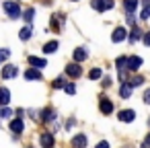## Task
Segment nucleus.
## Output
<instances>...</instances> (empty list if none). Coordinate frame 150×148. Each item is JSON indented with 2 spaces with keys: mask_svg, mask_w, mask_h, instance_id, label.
Here are the masks:
<instances>
[{
  "mask_svg": "<svg viewBox=\"0 0 150 148\" xmlns=\"http://www.w3.org/2000/svg\"><path fill=\"white\" fill-rule=\"evenodd\" d=\"M17 74H19L17 66H4L2 68V78H15Z\"/></svg>",
  "mask_w": 150,
  "mask_h": 148,
  "instance_id": "10",
  "label": "nucleus"
},
{
  "mask_svg": "<svg viewBox=\"0 0 150 148\" xmlns=\"http://www.w3.org/2000/svg\"><path fill=\"white\" fill-rule=\"evenodd\" d=\"M31 33H33V31H31V27H25V29H21V33H19V37H21L23 41H27V39L31 37Z\"/></svg>",
  "mask_w": 150,
  "mask_h": 148,
  "instance_id": "22",
  "label": "nucleus"
},
{
  "mask_svg": "<svg viewBox=\"0 0 150 148\" xmlns=\"http://www.w3.org/2000/svg\"><path fill=\"white\" fill-rule=\"evenodd\" d=\"M8 56H11V52H8V50H0V62H4Z\"/></svg>",
  "mask_w": 150,
  "mask_h": 148,
  "instance_id": "29",
  "label": "nucleus"
},
{
  "mask_svg": "<svg viewBox=\"0 0 150 148\" xmlns=\"http://www.w3.org/2000/svg\"><path fill=\"white\" fill-rule=\"evenodd\" d=\"M144 103H146V105H150V89L144 93Z\"/></svg>",
  "mask_w": 150,
  "mask_h": 148,
  "instance_id": "31",
  "label": "nucleus"
},
{
  "mask_svg": "<svg viewBox=\"0 0 150 148\" xmlns=\"http://www.w3.org/2000/svg\"><path fill=\"white\" fill-rule=\"evenodd\" d=\"M101 74H103V72H101V68H93V70H91V74H88V78H91V80H99V78H101Z\"/></svg>",
  "mask_w": 150,
  "mask_h": 148,
  "instance_id": "24",
  "label": "nucleus"
},
{
  "mask_svg": "<svg viewBox=\"0 0 150 148\" xmlns=\"http://www.w3.org/2000/svg\"><path fill=\"white\" fill-rule=\"evenodd\" d=\"M140 17H142L144 21H148V19H150V11H148V8H144V11L140 13Z\"/></svg>",
  "mask_w": 150,
  "mask_h": 148,
  "instance_id": "30",
  "label": "nucleus"
},
{
  "mask_svg": "<svg viewBox=\"0 0 150 148\" xmlns=\"http://www.w3.org/2000/svg\"><path fill=\"white\" fill-rule=\"evenodd\" d=\"M13 115V111L8 109V107H4V109H0V117H11Z\"/></svg>",
  "mask_w": 150,
  "mask_h": 148,
  "instance_id": "28",
  "label": "nucleus"
},
{
  "mask_svg": "<svg viewBox=\"0 0 150 148\" xmlns=\"http://www.w3.org/2000/svg\"><path fill=\"white\" fill-rule=\"evenodd\" d=\"M99 109H101V113H111L113 111V103L107 99V97H101V101H99Z\"/></svg>",
  "mask_w": 150,
  "mask_h": 148,
  "instance_id": "6",
  "label": "nucleus"
},
{
  "mask_svg": "<svg viewBox=\"0 0 150 148\" xmlns=\"http://www.w3.org/2000/svg\"><path fill=\"white\" fill-rule=\"evenodd\" d=\"M56 50H58V41H50V43L43 45V52H45V54H54Z\"/></svg>",
  "mask_w": 150,
  "mask_h": 148,
  "instance_id": "21",
  "label": "nucleus"
},
{
  "mask_svg": "<svg viewBox=\"0 0 150 148\" xmlns=\"http://www.w3.org/2000/svg\"><path fill=\"white\" fill-rule=\"evenodd\" d=\"M86 58H88V52H86V50H82V47H80V50H76V52H74V62H76V64H78V62H82V60H86Z\"/></svg>",
  "mask_w": 150,
  "mask_h": 148,
  "instance_id": "15",
  "label": "nucleus"
},
{
  "mask_svg": "<svg viewBox=\"0 0 150 148\" xmlns=\"http://www.w3.org/2000/svg\"><path fill=\"white\" fill-rule=\"evenodd\" d=\"M125 37H127V31H125L123 27H117V29L113 31V35H111V41H113V43H119V41H123Z\"/></svg>",
  "mask_w": 150,
  "mask_h": 148,
  "instance_id": "4",
  "label": "nucleus"
},
{
  "mask_svg": "<svg viewBox=\"0 0 150 148\" xmlns=\"http://www.w3.org/2000/svg\"><path fill=\"white\" fill-rule=\"evenodd\" d=\"M142 82H144V76H140V74H138V76H132V78L127 80V84H129L132 89H136V86H140Z\"/></svg>",
  "mask_w": 150,
  "mask_h": 148,
  "instance_id": "18",
  "label": "nucleus"
},
{
  "mask_svg": "<svg viewBox=\"0 0 150 148\" xmlns=\"http://www.w3.org/2000/svg\"><path fill=\"white\" fill-rule=\"evenodd\" d=\"M140 66H142V58H138V56H132V58H127V62H125V68L132 70V72H136Z\"/></svg>",
  "mask_w": 150,
  "mask_h": 148,
  "instance_id": "3",
  "label": "nucleus"
},
{
  "mask_svg": "<svg viewBox=\"0 0 150 148\" xmlns=\"http://www.w3.org/2000/svg\"><path fill=\"white\" fill-rule=\"evenodd\" d=\"M121 121H134V117H136V113L132 111V109H123V111H119V115H117Z\"/></svg>",
  "mask_w": 150,
  "mask_h": 148,
  "instance_id": "12",
  "label": "nucleus"
},
{
  "mask_svg": "<svg viewBox=\"0 0 150 148\" xmlns=\"http://www.w3.org/2000/svg\"><path fill=\"white\" fill-rule=\"evenodd\" d=\"M97 148H109V144H107V142H99Z\"/></svg>",
  "mask_w": 150,
  "mask_h": 148,
  "instance_id": "33",
  "label": "nucleus"
},
{
  "mask_svg": "<svg viewBox=\"0 0 150 148\" xmlns=\"http://www.w3.org/2000/svg\"><path fill=\"white\" fill-rule=\"evenodd\" d=\"M23 127H25V123H23V119H21V117L11 121V132H15V134H21V132H23Z\"/></svg>",
  "mask_w": 150,
  "mask_h": 148,
  "instance_id": "13",
  "label": "nucleus"
},
{
  "mask_svg": "<svg viewBox=\"0 0 150 148\" xmlns=\"http://www.w3.org/2000/svg\"><path fill=\"white\" fill-rule=\"evenodd\" d=\"M86 146V136L84 134H78L72 138V148H84Z\"/></svg>",
  "mask_w": 150,
  "mask_h": 148,
  "instance_id": "9",
  "label": "nucleus"
},
{
  "mask_svg": "<svg viewBox=\"0 0 150 148\" xmlns=\"http://www.w3.org/2000/svg\"><path fill=\"white\" fill-rule=\"evenodd\" d=\"M64 84H66V82H64V78H62V76L54 80V89H64Z\"/></svg>",
  "mask_w": 150,
  "mask_h": 148,
  "instance_id": "26",
  "label": "nucleus"
},
{
  "mask_svg": "<svg viewBox=\"0 0 150 148\" xmlns=\"http://www.w3.org/2000/svg\"><path fill=\"white\" fill-rule=\"evenodd\" d=\"M113 0H93V8L95 11H99V13H105V11H109V8H113Z\"/></svg>",
  "mask_w": 150,
  "mask_h": 148,
  "instance_id": "2",
  "label": "nucleus"
},
{
  "mask_svg": "<svg viewBox=\"0 0 150 148\" xmlns=\"http://www.w3.org/2000/svg\"><path fill=\"white\" fill-rule=\"evenodd\" d=\"M66 74L72 76V78H78V76L82 74V68H80L76 62H74V64H68V66H66Z\"/></svg>",
  "mask_w": 150,
  "mask_h": 148,
  "instance_id": "5",
  "label": "nucleus"
},
{
  "mask_svg": "<svg viewBox=\"0 0 150 148\" xmlns=\"http://www.w3.org/2000/svg\"><path fill=\"white\" fill-rule=\"evenodd\" d=\"M144 43H146V45H148V47H150V31H148V33H146V35H144Z\"/></svg>",
  "mask_w": 150,
  "mask_h": 148,
  "instance_id": "32",
  "label": "nucleus"
},
{
  "mask_svg": "<svg viewBox=\"0 0 150 148\" xmlns=\"http://www.w3.org/2000/svg\"><path fill=\"white\" fill-rule=\"evenodd\" d=\"M25 78H27V80H41V72H39L37 68H29V70L25 72Z\"/></svg>",
  "mask_w": 150,
  "mask_h": 148,
  "instance_id": "11",
  "label": "nucleus"
},
{
  "mask_svg": "<svg viewBox=\"0 0 150 148\" xmlns=\"http://www.w3.org/2000/svg\"><path fill=\"white\" fill-rule=\"evenodd\" d=\"M123 6H125L127 15H132V13L138 8V0H125V2H123Z\"/></svg>",
  "mask_w": 150,
  "mask_h": 148,
  "instance_id": "17",
  "label": "nucleus"
},
{
  "mask_svg": "<svg viewBox=\"0 0 150 148\" xmlns=\"http://www.w3.org/2000/svg\"><path fill=\"white\" fill-rule=\"evenodd\" d=\"M119 95H121L123 99H129V95H132V86H129L127 82H121V86H119Z\"/></svg>",
  "mask_w": 150,
  "mask_h": 148,
  "instance_id": "16",
  "label": "nucleus"
},
{
  "mask_svg": "<svg viewBox=\"0 0 150 148\" xmlns=\"http://www.w3.org/2000/svg\"><path fill=\"white\" fill-rule=\"evenodd\" d=\"M8 101H11V91L0 86V105H8Z\"/></svg>",
  "mask_w": 150,
  "mask_h": 148,
  "instance_id": "14",
  "label": "nucleus"
},
{
  "mask_svg": "<svg viewBox=\"0 0 150 148\" xmlns=\"http://www.w3.org/2000/svg\"><path fill=\"white\" fill-rule=\"evenodd\" d=\"M127 37H129V41H138V39L142 37V31H140L138 27H134V29L129 31V35H127Z\"/></svg>",
  "mask_w": 150,
  "mask_h": 148,
  "instance_id": "20",
  "label": "nucleus"
},
{
  "mask_svg": "<svg viewBox=\"0 0 150 148\" xmlns=\"http://www.w3.org/2000/svg\"><path fill=\"white\" fill-rule=\"evenodd\" d=\"M54 117H56L54 109H43V111H41V119H43V121H52Z\"/></svg>",
  "mask_w": 150,
  "mask_h": 148,
  "instance_id": "19",
  "label": "nucleus"
},
{
  "mask_svg": "<svg viewBox=\"0 0 150 148\" xmlns=\"http://www.w3.org/2000/svg\"><path fill=\"white\" fill-rule=\"evenodd\" d=\"M142 2H144V6H146V8L150 11V0H142Z\"/></svg>",
  "mask_w": 150,
  "mask_h": 148,
  "instance_id": "34",
  "label": "nucleus"
},
{
  "mask_svg": "<svg viewBox=\"0 0 150 148\" xmlns=\"http://www.w3.org/2000/svg\"><path fill=\"white\" fill-rule=\"evenodd\" d=\"M125 62H127V58H125V56H121V58H117V62H115V64H117V68H119V70H123V68H125Z\"/></svg>",
  "mask_w": 150,
  "mask_h": 148,
  "instance_id": "25",
  "label": "nucleus"
},
{
  "mask_svg": "<svg viewBox=\"0 0 150 148\" xmlns=\"http://www.w3.org/2000/svg\"><path fill=\"white\" fill-rule=\"evenodd\" d=\"M39 142H41V146H43V148H54V136H52L50 132H45V134H41V138H39Z\"/></svg>",
  "mask_w": 150,
  "mask_h": 148,
  "instance_id": "7",
  "label": "nucleus"
},
{
  "mask_svg": "<svg viewBox=\"0 0 150 148\" xmlns=\"http://www.w3.org/2000/svg\"><path fill=\"white\" fill-rule=\"evenodd\" d=\"M64 91H66L68 95H74V93H76V86H74V84H64Z\"/></svg>",
  "mask_w": 150,
  "mask_h": 148,
  "instance_id": "27",
  "label": "nucleus"
},
{
  "mask_svg": "<svg viewBox=\"0 0 150 148\" xmlns=\"http://www.w3.org/2000/svg\"><path fill=\"white\" fill-rule=\"evenodd\" d=\"M29 64H31L33 68H37V70H41L43 66H47V62H45L43 58H37V56H29Z\"/></svg>",
  "mask_w": 150,
  "mask_h": 148,
  "instance_id": "8",
  "label": "nucleus"
},
{
  "mask_svg": "<svg viewBox=\"0 0 150 148\" xmlns=\"http://www.w3.org/2000/svg\"><path fill=\"white\" fill-rule=\"evenodd\" d=\"M4 13H6L11 19H19V17H21V6H19L17 2H11V0H8V2H4Z\"/></svg>",
  "mask_w": 150,
  "mask_h": 148,
  "instance_id": "1",
  "label": "nucleus"
},
{
  "mask_svg": "<svg viewBox=\"0 0 150 148\" xmlns=\"http://www.w3.org/2000/svg\"><path fill=\"white\" fill-rule=\"evenodd\" d=\"M33 17H35V11H33V8H27V11L23 13V19H25L27 23H31V21H33Z\"/></svg>",
  "mask_w": 150,
  "mask_h": 148,
  "instance_id": "23",
  "label": "nucleus"
}]
</instances>
